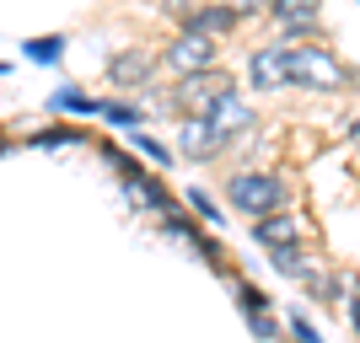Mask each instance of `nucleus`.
Here are the masks:
<instances>
[{
    "label": "nucleus",
    "instance_id": "obj_1",
    "mask_svg": "<svg viewBox=\"0 0 360 343\" xmlns=\"http://www.w3.org/2000/svg\"><path fill=\"white\" fill-rule=\"evenodd\" d=\"M285 60H290V86H307V91H349L355 86V70L339 65L323 43H285Z\"/></svg>",
    "mask_w": 360,
    "mask_h": 343
},
{
    "label": "nucleus",
    "instance_id": "obj_2",
    "mask_svg": "<svg viewBox=\"0 0 360 343\" xmlns=\"http://www.w3.org/2000/svg\"><path fill=\"white\" fill-rule=\"evenodd\" d=\"M231 91H237V81H231L226 70L183 75L178 86H172V97H167V107H172V113H183V119H210V113L231 97Z\"/></svg>",
    "mask_w": 360,
    "mask_h": 343
},
{
    "label": "nucleus",
    "instance_id": "obj_3",
    "mask_svg": "<svg viewBox=\"0 0 360 343\" xmlns=\"http://www.w3.org/2000/svg\"><path fill=\"white\" fill-rule=\"evenodd\" d=\"M226 204L237 209V215H274V209L285 204V177H274V172H231L226 177Z\"/></svg>",
    "mask_w": 360,
    "mask_h": 343
},
{
    "label": "nucleus",
    "instance_id": "obj_4",
    "mask_svg": "<svg viewBox=\"0 0 360 343\" xmlns=\"http://www.w3.org/2000/svg\"><path fill=\"white\" fill-rule=\"evenodd\" d=\"M113 172H119V182H124V199H129L135 209H146V215H156V220H167V215H178L172 194H167V188H162L156 177H150V172H146L140 161L119 156V166H113Z\"/></svg>",
    "mask_w": 360,
    "mask_h": 343
},
{
    "label": "nucleus",
    "instance_id": "obj_5",
    "mask_svg": "<svg viewBox=\"0 0 360 343\" xmlns=\"http://www.w3.org/2000/svg\"><path fill=\"white\" fill-rule=\"evenodd\" d=\"M215 38H199V32H178V38H172V43L162 48V65L172 75H205V70H215Z\"/></svg>",
    "mask_w": 360,
    "mask_h": 343
},
{
    "label": "nucleus",
    "instance_id": "obj_6",
    "mask_svg": "<svg viewBox=\"0 0 360 343\" xmlns=\"http://www.w3.org/2000/svg\"><path fill=\"white\" fill-rule=\"evenodd\" d=\"M167 11L183 22V32H199V38H226V32L242 22V16L231 11L226 0H210V6H183V0H172Z\"/></svg>",
    "mask_w": 360,
    "mask_h": 343
},
{
    "label": "nucleus",
    "instance_id": "obj_7",
    "mask_svg": "<svg viewBox=\"0 0 360 343\" xmlns=\"http://www.w3.org/2000/svg\"><path fill=\"white\" fill-rule=\"evenodd\" d=\"M226 145H231V140H226L210 119H183V129H178V156H188V161H210V156H221Z\"/></svg>",
    "mask_w": 360,
    "mask_h": 343
},
{
    "label": "nucleus",
    "instance_id": "obj_8",
    "mask_svg": "<svg viewBox=\"0 0 360 343\" xmlns=\"http://www.w3.org/2000/svg\"><path fill=\"white\" fill-rule=\"evenodd\" d=\"M248 81H253V91H285V86H290V60H285V43L258 48L253 60H248Z\"/></svg>",
    "mask_w": 360,
    "mask_h": 343
},
{
    "label": "nucleus",
    "instance_id": "obj_9",
    "mask_svg": "<svg viewBox=\"0 0 360 343\" xmlns=\"http://www.w3.org/2000/svg\"><path fill=\"white\" fill-rule=\"evenodd\" d=\"M269 11H274V22H280L290 38H312L323 0H269Z\"/></svg>",
    "mask_w": 360,
    "mask_h": 343
},
{
    "label": "nucleus",
    "instance_id": "obj_10",
    "mask_svg": "<svg viewBox=\"0 0 360 343\" xmlns=\"http://www.w3.org/2000/svg\"><path fill=\"white\" fill-rule=\"evenodd\" d=\"M210 123L221 129L226 140H242V135H253V129H258V119H253V107H248V97H242V91H231V97L215 107Z\"/></svg>",
    "mask_w": 360,
    "mask_h": 343
},
{
    "label": "nucleus",
    "instance_id": "obj_11",
    "mask_svg": "<svg viewBox=\"0 0 360 343\" xmlns=\"http://www.w3.org/2000/svg\"><path fill=\"white\" fill-rule=\"evenodd\" d=\"M162 231H167V236H178L183 247H188V253H194V257H205L210 269H221V247L199 236V225L188 220V215H167V220H162Z\"/></svg>",
    "mask_w": 360,
    "mask_h": 343
},
{
    "label": "nucleus",
    "instance_id": "obj_12",
    "mask_svg": "<svg viewBox=\"0 0 360 343\" xmlns=\"http://www.w3.org/2000/svg\"><path fill=\"white\" fill-rule=\"evenodd\" d=\"M253 241H258V247H269V253H274V247H290V241H301V220L274 209V215L253 220Z\"/></svg>",
    "mask_w": 360,
    "mask_h": 343
},
{
    "label": "nucleus",
    "instance_id": "obj_13",
    "mask_svg": "<svg viewBox=\"0 0 360 343\" xmlns=\"http://www.w3.org/2000/svg\"><path fill=\"white\" fill-rule=\"evenodd\" d=\"M150 70H156V60L140 54V48H129V54H119V60L108 65V81H113V86H146Z\"/></svg>",
    "mask_w": 360,
    "mask_h": 343
},
{
    "label": "nucleus",
    "instance_id": "obj_14",
    "mask_svg": "<svg viewBox=\"0 0 360 343\" xmlns=\"http://www.w3.org/2000/svg\"><path fill=\"white\" fill-rule=\"evenodd\" d=\"M269 269L274 274H285V279H312V263H307V253H301V241H290V247H274L269 253Z\"/></svg>",
    "mask_w": 360,
    "mask_h": 343
},
{
    "label": "nucleus",
    "instance_id": "obj_15",
    "mask_svg": "<svg viewBox=\"0 0 360 343\" xmlns=\"http://www.w3.org/2000/svg\"><path fill=\"white\" fill-rule=\"evenodd\" d=\"M231 295H237L242 316H264V311H269V295H264L258 284H248V279H231Z\"/></svg>",
    "mask_w": 360,
    "mask_h": 343
},
{
    "label": "nucleus",
    "instance_id": "obj_16",
    "mask_svg": "<svg viewBox=\"0 0 360 343\" xmlns=\"http://www.w3.org/2000/svg\"><path fill=\"white\" fill-rule=\"evenodd\" d=\"M54 107H60V113H81V119H86V113H103V102H91L86 91H75V86L54 91Z\"/></svg>",
    "mask_w": 360,
    "mask_h": 343
},
{
    "label": "nucleus",
    "instance_id": "obj_17",
    "mask_svg": "<svg viewBox=\"0 0 360 343\" xmlns=\"http://www.w3.org/2000/svg\"><path fill=\"white\" fill-rule=\"evenodd\" d=\"M22 54H27L32 65H60L65 60V38H32Z\"/></svg>",
    "mask_w": 360,
    "mask_h": 343
},
{
    "label": "nucleus",
    "instance_id": "obj_18",
    "mask_svg": "<svg viewBox=\"0 0 360 343\" xmlns=\"http://www.w3.org/2000/svg\"><path fill=\"white\" fill-rule=\"evenodd\" d=\"M129 140H135V150H140V156H150L156 166H172V150H167L156 135H146V129H129Z\"/></svg>",
    "mask_w": 360,
    "mask_h": 343
},
{
    "label": "nucleus",
    "instance_id": "obj_19",
    "mask_svg": "<svg viewBox=\"0 0 360 343\" xmlns=\"http://www.w3.org/2000/svg\"><path fill=\"white\" fill-rule=\"evenodd\" d=\"M103 119L119 123V129H140V119H146V113H140L135 102H103Z\"/></svg>",
    "mask_w": 360,
    "mask_h": 343
},
{
    "label": "nucleus",
    "instance_id": "obj_20",
    "mask_svg": "<svg viewBox=\"0 0 360 343\" xmlns=\"http://www.w3.org/2000/svg\"><path fill=\"white\" fill-rule=\"evenodd\" d=\"M183 199H188V209H194L199 220H215V225L226 220V215H221V204H215V199L205 194V188H188V194H183Z\"/></svg>",
    "mask_w": 360,
    "mask_h": 343
},
{
    "label": "nucleus",
    "instance_id": "obj_21",
    "mask_svg": "<svg viewBox=\"0 0 360 343\" xmlns=\"http://www.w3.org/2000/svg\"><path fill=\"white\" fill-rule=\"evenodd\" d=\"M81 129H38V135H32V145H81Z\"/></svg>",
    "mask_w": 360,
    "mask_h": 343
},
{
    "label": "nucleus",
    "instance_id": "obj_22",
    "mask_svg": "<svg viewBox=\"0 0 360 343\" xmlns=\"http://www.w3.org/2000/svg\"><path fill=\"white\" fill-rule=\"evenodd\" d=\"M307 290H312L317 300H328V306H339V279H323V274H312V279H307Z\"/></svg>",
    "mask_w": 360,
    "mask_h": 343
},
{
    "label": "nucleus",
    "instance_id": "obj_23",
    "mask_svg": "<svg viewBox=\"0 0 360 343\" xmlns=\"http://www.w3.org/2000/svg\"><path fill=\"white\" fill-rule=\"evenodd\" d=\"M290 343H323V332H317L312 322H307V316H296V311H290Z\"/></svg>",
    "mask_w": 360,
    "mask_h": 343
},
{
    "label": "nucleus",
    "instance_id": "obj_24",
    "mask_svg": "<svg viewBox=\"0 0 360 343\" xmlns=\"http://www.w3.org/2000/svg\"><path fill=\"white\" fill-rule=\"evenodd\" d=\"M248 328H253L264 343H274V338H280V328H274V316H269V311H264V316H248Z\"/></svg>",
    "mask_w": 360,
    "mask_h": 343
},
{
    "label": "nucleus",
    "instance_id": "obj_25",
    "mask_svg": "<svg viewBox=\"0 0 360 343\" xmlns=\"http://www.w3.org/2000/svg\"><path fill=\"white\" fill-rule=\"evenodd\" d=\"M226 6H231L237 16H248V11H264V0H226Z\"/></svg>",
    "mask_w": 360,
    "mask_h": 343
},
{
    "label": "nucleus",
    "instance_id": "obj_26",
    "mask_svg": "<svg viewBox=\"0 0 360 343\" xmlns=\"http://www.w3.org/2000/svg\"><path fill=\"white\" fill-rule=\"evenodd\" d=\"M349 322H355V332H360V295L349 300Z\"/></svg>",
    "mask_w": 360,
    "mask_h": 343
},
{
    "label": "nucleus",
    "instance_id": "obj_27",
    "mask_svg": "<svg viewBox=\"0 0 360 343\" xmlns=\"http://www.w3.org/2000/svg\"><path fill=\"white\" fill-rule=\"evenodd\" d=\"M349 140H355V145H360V119H355V123H349Z\"/></svg>",
    "mask_w": 360,
    "mask_h": 343
},
{
    "label": "nucleus",
    "instance_id": "obj_28",
    "mask_svg": "<svg viewBox=\"0 0 360 343\" xmlns=\"http://www.w3.org/2000/svg\"><path fill=\"white\" fill-rule=\"evenodd\" d=\"M0 75H6V65H0Z\"/></svg>",
    "mask_w": 360,
    "mask_h": 343
}]
</instances>
